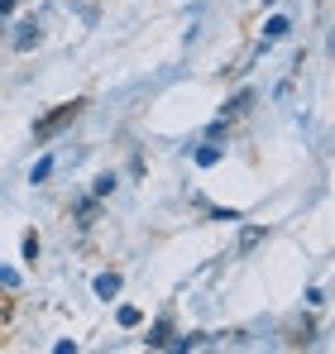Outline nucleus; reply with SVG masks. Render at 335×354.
<instances>
[{
  "label": "nucleus",
  "mask_w": 335,
  "mask_h": 354,
  "mask_svg": "<svg viewBox=\"0 0 335 354\" xmlns=\"http://www.w3.org/2000/svg\"><path fill=\"white\" fill-rule=\"evenodd\" d=\"M24 259H39V235H24Z\"/></svg>",
  "instance_id": "11"
},
{
  "label": "nucleus",
  "mask_w": 335,
  "mask_h": 354,
  "mask_svg": "<svg viewBox=\"0 0 335 354\" xmlns=\"http://www.w3.org/2000/svg\"><path fill=\"white\" fill-rule=\"evenodd\" d=\"M168 335H172V330H168V321H159V326L149 330V345H154V350H163V345H168Z\"/></svg>",
  "instance_id": "9"
},
{
  "label": "nucleus",
  "mask_w": 335,
  "mask_h": 354,
  "mask_svg": "<svg viewBox=\"0 0 335 354\" xmlns=\"http://www.w3.org/2000/svg\"><path fill=\"white\" fill-rule=\"evenodd\" d=\"M197 163H201V168H216V163H221V149H216V144L197 149Z\"/></svg>",
  "instance_id": "6"
},
{
  "label": "nucleus",
  "mask_w": 335,
  "mask_h": 354,
  "mask_svg": "<svg viewBox=\"0 0 335 354\" xmlns=\"http://www.w3.org/2000/svg\"><path fill=\"white\" fill-rule=\"evenodd\" d=\"M120 292V273H101L96 278V297H115Z\"/></svg>",
  "instance_id": "4"
},
{
  "label": "nucleus",
  "mask_w": 335,
  "mask_h": 354,
  "mask_svg": "<svg viewBox=\"0 0 335 354\" xmlns=\"http://www.w3.org/2000/svg\"><path fill=\"white\" fill-rule=\"evenodd\" d=\"M120 326H139V311L134 306H120Z\"/></svg>",
  "instance_id": "10"
},
{
  "label": "nucleus",
  "mask_w": 335,
  "mask_h": 354,
  "mask_svg": "<svg viewBox=\"0 0 335 354\" xmlns=\"http://www.w3.org/2000/svg\"><path fill=\"white\" fill-rule=\"evenodd\" d=\"M259 239H264V230H259V225H249V230L239 235V254H249V249H254Z\"/></svg>",
  "instance_id": "8"
},
{
  "label": "nucleus",
  "mask_w": 335,
  "mask_h": 354,
  "mask_svg": "<svg viewBox=\"0 0 335 354\" xmlns=\"http://www.w3.org/2000/svg\"><path fill=\"white\" fill-rule=\"evenodd\" d=\"M111 187H115V177H111V173H101V177H96V196H106Z\"/></svg>",
  "instance_id": "12"
},
{
  "label": "nucleus",
  "mask_w": 335,
  "mask_h": 354,
  "mask_svg": "<svg viewBox=\"0 0 335 354\" xmlns=\"http://www.w3.org/2000/svg\"><path fill=\"white\" fill-rule=\"evenodd\" d=\"M249 106H254V91H239V96L225 101V115H239V111H249Z\"/></svg>",
  "instance_id": "3"
},
{
  "label": "nucleus",
  "mask_w": 335,
  "mask_h": 354,
  "mask_svg": "<svg viewBox=\"0 0 335 354\" xmlns=\"http://www.w3.org/2000/svg\"><path fill=\"white\" fill-rule=\"evenodd\" d=\"M15 283H19V273L15 268H0V288H15Z\"/></svg>",
  "instance_id": "13"
},
{
  "label": "nucleus",
  "mask_w": 335,
  "mask_h": 354,
  "mask_svg": "<svg viewBox=\"0 0 335 354\" xmlns=\"http://www.w3.org/2000/svg\"><path fill=\"white\" fill-rule=\"evenodd\" d=\"M29 44H39V29H34V24H19V34H15V48H29Z\"/></svg>",
  "instance_id": "5"
},
{
  "label": "nucleus",
  "mask_w": 335,
  "mask_h": 354,
  "mask_svg": "<svg viewBox=\"0 0 335 354\" xmlns=\"http://www.w3.org/2000/svg\"><path fill=\"white\" fill-rule=\"evenodd\" d=\"M77 111H82V101H67V106H57L53 115H44L39 124H34V139H53L62 124H72V120H77Z\"/></svg>",
  "instance_id": "1"
},
{
  "label": "nucleus",
  "mask_w": 335,
  "mask_h": 354,
  "mask_svg": "<svg viewBox=\"0 0 335 354\" xmlns=\"http://www.w3.org/2000/svg\"><path fill=\"white\" fill-rule=\"evenodd\" d=\"M264 5H273V0H264Z\"/></svg>",
  "instance_id": "14"
},
{
  "label": "nucleus",
  "mask_w": 335,
  "mask_h": 354,
  "mask_svg": "<svg viewBox=\"0 0 335 354\" xmlns=\"http://www.w3.org/2000/svg\"><path fill=\"white\" fill-rule=\"evenodd\" d=\"M48 177H53V158H39L34 173H29V182H48Z\"/></svg>",
  "instance_id": "7"
},
{
  "label": "nucleus",
  "mask_w": 335,
  "mask_h": 354,
  "mask_svg": "<svg viewBox=\"0 0 335 354\" xmlns=\"http://www.w3.org/2000/svg\"><path fill=\"white\" fill-rule=\"evenodd\" d=\"M287 29H292V24H287L282 15H273V19L264 24V48H269V44H278V39H282V34H287Z\"/></svg>",
  "instance_id": "2"
}]
</instances>
